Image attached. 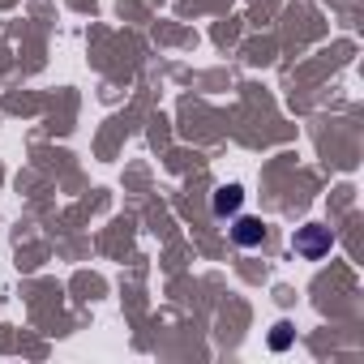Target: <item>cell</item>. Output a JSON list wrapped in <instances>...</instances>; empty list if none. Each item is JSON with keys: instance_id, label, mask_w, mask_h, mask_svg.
Returning <instances> with one entry per match:
<instances>
[{"instance_id": "cell-4", "label": "cell", "mask_w": 364, "mask_h": 364, "mask_svg": "<svg viewBox=\"0 0 364 364\" xmlns=\"http://www.w3.org/2000/svg\"><path fill=\"white\" fill-rule=\"evenodd\" d=\"M287 343H291V326H287V321H279V326H274V334H270V347H274V351H283Z\"/></svg>"}, {"instance_id": "cell-3", "label": "cell", "mask_w": 364, "mask_h": 364, "mask_svg": "<svg viewBox=\"0 0 364 364\" xmlns=\"http://www.w3.org/2000/svg\"><path fill=\"white\" fill-rule=\"evenodd\" d=\"M240 202H245L240 185H223V189L215 193V202H210V206H215V215H219V219H228V215H236V210H240Z\"/></svg>"}, {"instance_id": "cell-1", "label": "cell", "mask_w": 364, "mask_h": 364, "mask_svg": "<svg viewBox=\"0 0 364 364\" xmlns=\"http://www.w3.org/2000/svg\"><path fill=\"white\" fill-rule=\"evenodd\" d=\"M330 228H321V223H309V228H300L296 236H291V249L304 257V262H317V257H326L330 253Z\"/></svg>"}, {"instance_id": "cell-2", "label": "cell", "mask_w": 364, "mask_h": 364, "mask_svg": "<svg viewBox=\"0 0 364 364\" xmlns=\"http://www.w3.org/2000/svg\"><path fill=\"white\" fill-rule=\"evenodd\" d=\"M232 240H236L240 249H253V245H262V240H266V228H262V219H236V228H232Z\"/></svg>"}]
</instances>
